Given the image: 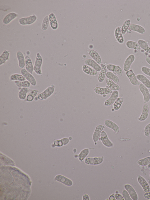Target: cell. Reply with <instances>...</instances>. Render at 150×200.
<instances>
[{"label": "cell", "instance_id": "obj_48", "mask_svg": "<svg viewBox=\"0 0 150 200\" xmlns=\"http://www.w3.org/2000/svg\"><path fill=\"white\" fill-rule=\"evenodd\" d=\"M115 65L113 64H109L106 65V67L109 71L113 72Z\"/></svg>", "mask_w": 150, "mask_h": 200}, {"label": "cell", "instance_id": "obj_28", "mask_svg": "<svg viewBox=\"0 0 150 200\" xmlns=\"http://www.w3.org/2000/svg\"><path fill=\"white\" fill-rule=\"evenodd\" d=\"M126 46L128 48L139 50L141 48L137 42L132 40H127L125 43Z\"/></svg>", "mask_w": 150, "mask_h": 200}, {"label": "cell", "instance_id": "obj_22", "mask_svg": "<svg viewBox=\"0 0 150 200\" xmlns=\"http://www.w3.org/2000/svg\"><path fill=\"white\" fill-rule=\"evenodd\" d=\"M25 69L31 74H33L34 71L33 66L32 60L28 55L25 57Z\"/></svg>", "mask_w": 150, "mask_h": 200}, {"label": "cell", "instance_id": "obj_21", "mask_svg": "<svg viewBox=\"0 0 150 200\" xmlns=\"http://www.w3.org/2000/svg\"><path fill=\"white\" fill-rule=\"evenodd\" d=\"M87 53L99 65L102 64V61L101 57L97 51L93 50H90L87 52Z\"/></svg>", "mask_w": 150, "mask_h": 200}, {"label": "cell", "instance_id": "obj_37", "mask_svg": "<svg viewBox=\"0 0 150 200\" xmlns=\"http://www.w3.org/2000/svg\"><path fill=\"white\" fill-rule=\"evenodd\" d=\"M14 83L16 86L21 88L23 87L29 88L31 85L30 82L27 80L22 81H14Z\"/></svg>", "mask_w": 150, "mask_h": 200}, {"label": "cell", "instance_id": "obj_46", "mask_svg": "<svg viewBox=\"0 0 150 200\" xmlns=\"http://www.w3.org/2000/svg\"><path fill=\"white\" fill-rule=\"evenodd\" d=\"M122 195L125 200H132L128 192L125 189L122 191Z\"/></svg>", "mask_w": 150, "mask_h": 200}, {"label": "cell", "instance_id": "obj_5", "mask_svg": "<svg viewBox=\"0 0 150 200\" xmlns=\"http://www.w3.org/2000/svg\"><path fill=\"white\" fill-rule=\"evenodd\" d=\"M21 73L25 78L33 86L36 85V81L32 74L28 72L25 68H23L21 70Z\"/></svg>", "mask_w": 150, "mask_h": 200}, {"label": "cell", "instance_id": "obj_31", "mask_svg": "<svg viewBox=\"0 0 150 200\" xmlns=\"http://www.w3.org/2000/svg\"><path fill=\"white\" fill-rule=\"evenodd\" d=\"M106 83L108 88L112 91H118L120 88V87L119 85L115 83L112 80L108 79H106Z\"/></svg>", "mask_w": 150, "mask_h": 200}, {"label": "cell", "instance_id": "obj_32", "mask_svg": "<svg viewBox=\"0 0 150 200\" xmlns=\"http://www.w3.org/2000/svg\"><path fill=\"white\" fill-rule=\"evenodd\" d=\"M89 150L87 148H84L79 153L78 156V158L80 162H83L85 158L89 153Z\"/></svg>", "mask_w": 150, "mask_h": 200}, {"label": "cell", "instance_id": "obj_8", "mask_svg": "<svg viewBox=\"0 0 150 200\" xmlns=\"http://www.w3.org/2000/svg\"><path fill=\"white\" fill-rule=\"evenodd\" d=\"M100 139L102 144L106 147L111 148L114 146V144L109 139L107 134L104 131L101 132Z\"/></svg>", "mask_w": 150, "mask_h": 200}, {"label": "cell", "instance_id": "obj_11", "mask_svg": "<svg viewBox=\"0 0 150 200\" xmlns=\"http://www.w3.org/2000/svg\"><path fill=\"white\" fill-rule=\"evenodd\" d=\"M119 95V92L118 91H113L110 97L105 101V105L106 106H109L113 104L118 98Z\"/></svg>", "mask_w": 150, "mask_h": 200}, {"label": "cell", "instance_id": "obj_23", "mask_svg": "<svg viewBox=\"0 0 150 200\" xmlns=\"http://www.w3.org/2000/svg\"><path fill=\"white\" fill-rule=\"evenodd\" d=\"M100 66L101 70L98 75V79L99 82L102 83L104 81L105 79L107 72V69L106 66L103 64H101Z\"/></svg>", "mask_w": 150, "mask_h": 200}, {"label": "cell", "instance_id": "obj_17", "mask_svg": "<svg viewBox=\"0 0 150 200\" xmlns=\"http://www.w3.org/2000/svg\"><path fill=\"white\" fill-rule=\"evenodd\" d=\"M121 26H118L116 28L114 31V35L117 42L120 44H123L125 39L121 30Z\"/></svg>", "mask_w": 150, "mask_h": 200}, {"label": "cell", "instance_id": "obj_16", "mask_svg": "<svg viewBox=\"0 0 150 200\" xmlns=\"http://www.w3.org/2000/svg\"><path fill=\"white\" fill-rule=\"evenodd\" d=\"M18 15L17 13L14 12L9 13L4 18L2 21L3 23L4 24H8L16 19Z\"/></svg>", "mask_w": 150, "mask_h": 200}, {"label": "cell", "instance_id": "obj_41", "mask_svg": "<svg viewBox=\"0 0 150 200\" xmlns=\"http://www.w3.org/2000/svg\"><path fill=\"white\" fill-rule=\"evenodd\" d=\"M50 24V21L48 16H45L43 19L42 22L41 28L43 30H47Z\"/></svg>", "mask_w": 150, "mask_h": 200}, {"label": "cell", "instance_id": "obj_43", "mask_svg": "<svg viewBox=\"0 0 150 200\" xmlns=\"http://www.w3.org/2000/svg\"><path fill=\"white\" fill-rule=\"evenodd\" d=\"M50 25L51 28L54 30H57L59 26L57 19L50 21Z\"/></svg>", "mask_w": 150, "mask_h": 200}, {"label": "cell", "instance_id": "obj_15", "mask_svg": "<svg viewBox=\"0 0 150 200\" xmlns=\"http://www.w3.org/2000/svg\"><path fill=\"white\" fill-rule=\"evenodd\" d=\"M125 189L129 194L133 200H138V197L136 191L133 187L130 184H127L124 186Z\"/></svg>", "mask_w": 150, "mask_h": 200}, {"label": "cell", "instance_id": "obj_2", "mask_svg": "<svg viewBox=\"0 0 150 200\" xmlns=\"http://www.w3.org/2000/svg\"><path fill=\"white\" fill-rule=\"evenodd\" d=\"M38 19L37 16L33 14L28 17L21 18L18 19L19 23L21 25H29L34 23Z\"/></svg>", "mask_w": 150, "mask_h": 200}, {"label": "cell", "instance_id": "obj_25", "mask_svg": "<svg viewBox=\"0 0 150 200\" xmlns=\"http://www.w3.org/2000/svg\"><path fill=\"white\" fill-rule=\"evenodd\" d=\"M136 76L138 81L148 89L150 88V80L147 77L141 74H137Z\"/></svg>", "mask_w": 150, "mask_h": 200}, {"label": "cell", "instance_id": "obj_18", "mask_svg": "<svg viewBox=\"0 0 150 200\" xmlns=\"http://www.w3.org/2000/svg\"><path fill=\"white\" fill-rule=\"evenodd\" d=\"M129 29L131 31L142 35L145 34L146 32L145 29L143 26L137 24L131 23Z\"/></svg>", "mask_w": 150, "mask_h": 200}, {"label": "cell", "instance_id": "obj_7", "mask_svg": "<svg viewBox=\"0 0 150 200\" xmlns=\"http://www.w3.org/2000/svg\"><path fill=\"white\" fill-rule=\"evenodd\" d=\"M135 57L133 54H130L126 59L123 65V69L126 72L130 70L131 66L135 60Z\"/></svg>", "mask_w": 150, "mask_h": 200}, {"label": "cell", "instance_id": "obj_12", "mask_svg": "<svg viewBox=\"0 0 150 200\" xmlns=\"http://www.w3.org/2000/svg\"><path fill=\"white\" fill-rule=\"evenodd\" d=\"M138 183L142 187L144 191L145 192L150 191V187L146 179L142 176L138 175L137 178Z\"/></svg>", "mask_w": 150, "mask_h": 200}, {"label": "cell", "instance_id": "obj_35", "mask_svg": "<svg viewBox=\"0 0 150 200\" xmlns=\"http://www.w3.org/2000/svg\"><path fill=\"white\" fill-rule=\"evenodd\" d=\"M69 142V140L67 138H64L60 140L55 141L54 142V145L58 147H61L67 145Z\"/></svg>", "mask_w": 150, "mask_h": 200}, {"label": "cell", "instance_id": "obj_50", "mask_svg": "<svg viewBox=\"0 0 150 200\" xmlns=\"http://www.w3.org/2000/svg\"><path fill=\"white\" fill-rule=\"evenodd\" d=\"M144 196L146 199L150 200V191L145 192L144 195Z\"/></svg>", "mask_w": 150, "mask_h": 200}, {"label": "cell", "instance_id": "obj_40", "mask_svg": "<svg viewBox=\"0 0 150 200\" xmlns=\"http://www.w3.org/2000/svg\"><path fill=\"white\" fill-rule=\"evenodd\" d=\"M124 99L121 97H118L113 104V106L114 110L117 111L120 108L123 102Z\"/></svg>", "mask_w": 150, "mask_h": 200}, {"label": "cell", "instance_id": "obj_52", "mask_svg": "<svg viewBox=\"0 0 150 200\" xmlns=\"http://www.w3.org/2000/svg\"><path fill=\"white\" fill-rule=\"evenodd\" d=\"M145 60L146 62L150 65V56L149 55H146L145 58Z\"/></svg>", "mask_w": 150, "mask_h": 200}, {"label": "cell", "instance_id": "obj_30", "mask_svg": "<svg viewBox=\"0 0 150 200\" xmlns=\"http://www.w3.org/2000/svg\"><path fill=\"white\" fill-rule=\"evenodd\" d=\"M82 70L84 73L91 76H96L98 73L97 72L96 70L86 65L82 66Z\"/></svg>", "mask_w": 150, "mask_h": 200}, {"label": "cell", "instance_id": "obj_53", "mask_svg": "<svg viewBox=\"0 0 150 200\" xmlns=\"http://www.w3.org/2000/svg\"><path fill=\"white\" fill-rule=\"evenodd\" d=\"M109 200H116L114 196V194H112L110 195L109 198Z\"/></svg>", "mask_w": 150, "mask_h": 200}, {"label": "cell", "instance_id": "obj_44", "mask_svg": "<svg viewBox=\"0 0 150 200\" xmlns=\"http://www.w3.org/2000/svg\"><path fill=\"white\" fill-rule=\"evenodd\" d=\"M113 73L117 74L119 77L122 76L123 72L121 67L119 65H116L114 69Z\"/></svg>", "mask_w": 150, "mask_h": 200}, {"label": "cell", "instance_id": "obj_13", "mask_svg": "<svg viewBox=\"0 0 150 200\" xmlns=\"http://www.w3.org/2000/svg\"><path fill=\"white\" fill-rule=\"evenodd\" d=\"M55 179L68 187L72 186L73 184L71 180L61 175H57L55 177Z\"/></svg>", "mask_w": 150, "mask_h": 200}, {"label": "cell", "instance_id": "obj_54", "mask_svg": "<svg viewBox=\"0 0 150 200\" xmlns=\"http://www.w3.org/2000/svg\"><path fill=\"white\" fill-rule=\"evenodd\" d=\"M149 177H150V172H149Z\"/></svg>", "mask_w": 150, "mask_h": 200}, {"label": "cell", "instance_id": "obj_49", "mask_svg": "<svg viewBox=\"0 0 150 200\" xmlns=\"http://www.w3.org/2000/svg\"><path fill=\"white\" fill-rule=\"evenodd\" d=\"M114 196L116 200H125L122 195L120 194L115 193Z\"/></svg>", "mask_w": 150, "mask_h": 200}, {"label": "cell", "instance_id": "obj_47", "mask_svg": "<svg viewBox=\"0 0 150 200\" xmlns=\"http://www.w3.org/2000/svg\"><path fill=\"white\" fill-rule=\"evenodd\" d=\"M141 70L145 75L150 77V68L144 66L141 67Z\"/></svg>", "mask_w": 150, "mask_h": 200}, {"label": "cell", "instance_id": "obj_26", "mask_svg": "<svg viewBox=\"0 0 150 200\" xmlns=\"http://www.w3.org/2000/svg\"><path fill=\"white\" fill-rule=\"evenodd\" d=\"M19 67L21 69L25 67V57L22 52L18 51L16 54Z\"/></svg>", "mask_w": 150, "mask_h": 200}, {"label": "cell", "instance_id": "obj_38", "mask_svg": "<svg viewBox=\"0 0 150 200\" xmlns=\"http://www.w3.org/2000/svg\"><path fill=\"white\" fill-rule=\"evenodd\" d=\"M39 92V91L36 89L31 90L27 95L26 100L28 102L32 101Z\"/></svg>", "mask_w": 150, "mask_h": 200}, {"label": "cell", "instance_id": "obj_10", "mask_svg": "<svg viewBox=\"0 0 150 200\" xmlns=\"http://www.w3.org/2000/svg\"><path fill=\"white\" fill-rule=\"evenodd\" d=\"M105 128V126L102 125H99L96 126L92 136L93 140L95 143L99 140L101 133Z\"/></svg>", "mask_w": 150, "mask_h": 200}, {"label": "cell", "instance_id": "obj_27", "mask_svg": "<svg viewBox=\"0 0 150 200\" xmlns=\"http://www.w3.org/2000/svg\"><path fill=\"white\" fill-rule=\"evenodd\" d=\"M140 48L146 52L150 54V47L148 45L147 41L140 39L137 41Z\"/></svg>", "mask_w": 150, "mask_h": 200}, {"label": "cell", "instance_id": "obj_55", "mask_svg": "<svg viewBox=\"0 0 150 200\" xmlns=\"http://www.w3.org/2000/svg\"></svg>", "mask_w": 150, "mask_h": 200}, {"label": "cell", "instance_id": "obj_19", "mask_svg": "<svg viewBox=\"0 0 150 200\" xmlns=\"http://www.w3.org/2000/svg\"><path fill=\"white\" fill-rule=\"evenodd\" d=\"M104 123L107 127L112 130L116 134H118L119 132V126L112 121L109 120H106L104 121Z\"/></svg>", "mask_w": 150, "mask_h": 200}, {"label": "cell", "instance_id": "obj_51", "mask_svg": "<svg viewBox=\"0 0 150 200\" xmlns=\"http://www.w3.org/2000/svg\"><path fill=\"white\" fill-rule=\"evenodd\" d=\"M82 200H90V199L89 195L87 194H84L82 197Z\"/></svg>", "mask_w": 150, "mask_h": 200}, {"label": "cell", "instance_id": "obj_33", "mask_svg": "<svg viewBox=\"0 0 150 200\" xmlns=\"http://www.w3.org/2000/svg\"><path fill=\"white\" fill-rule=\"evenodd\" d=\"M28 88L23 87L21 88L18 94V96L19 98L21 100H24L26 98L27 94L28 91Z\"/></svg>", "mask_w": 150, "mask_h": 200}, {"label": "cell", "instance_id": "obj_6", "mask_svg": "<svg viewBox=\"0 0 150 200\" xmlns=\"http://www.w3.org/2000/svg\"><path fill=\"white\" fill-rule=\"evenodd\" d=\"M139 86V90L143 96L144 102L146 103L150 100V91L148 88L142 83H140Z\"/></svg>", "mask_w": 150, "mask_h": 200}, {"label": "cell", "instance_id": "obj_36", "mask_svg": "<svg viewBox=\"0 0 150 200\" xmlns=\"http://www.w3.org/2000/svg\"><path fill=\"white\" fill-rule=\"evenodd\" d=\"M131 24V21L129 19L126 20L123 23L121 27V32L123 35H125L127 32Z\"/></svg>", "mask_w": 150, "mask_h": 200}, {"label": "cell", "instance_id": "obj_1", "mask_svg": "<svg viewBox=\"0 0 150 200\" xmlns=\"http://www.w3.org/2000/svg\"><path fill=\"white\" fill-rule=\"evenodd\" d=\"M42 62L43 59L41 55L39 52H37L33 66L34 71L37 75H40L42 74L41 67Z\"/></svg>", "mask_w": 150, "mask_h": 200}, {"label": "cell", "instance_id": "obj_56", "mask_svg": "<svg viewBox=\"0 0 150 200\" xmlns=\"http://www.w3.org/2000/svg\"></svg>", "mask_w": 150, "mask_h": 200}, {"label": "cell", "instance_id": "obj_9", "mask_svg": "<svg viewBox=\"0 0 150 200\" xmlns=\"http://www.w3.org/2000/svg\"><path fill=\"white\" fill-rule=\"evenodd\" d=\"M126 75L129 79L130 83L133 85H139L140 84L136 76L132 69H130L126 72Z\"/></svg>", "mask_w": 150, "mask_h": 200}, {"label": "cell", "instance_id": "obj_45", "mask_svg": "<svg viewBox=\"0 0 150 200\" xmlns=\"http://www.w3.org/2000/svg\"><path fill=\"white\" fill-rule=\"evenodd\" d=\"M144 135L146 137H148L150 135V123L147 124L145 126L144 129Z\"/></svg>", "mask_w": 150, "mask_h": 200}, {"label": "cell", "instance_id": "obj_20", "mask_svg": "<svg viewBox=\"0 0 150 200\" xmlns=\"http://www.w3.org/2000/svg\"><path fill=\"white\" fill-rule=\"evenodd\" d=\"M85 64L88 66H90L97 72L100 71L101 67L93 59H87L85 61Z\"/></svg>", "mask_w": 150, "mask_h": 200}, {"label": "cell", "instance_id": "obj_39", "mask_svg": "<svg viewBox=\"0 0 150 200\" xmlns=\"http://www.w3.org/2000/svg\"><path fill=\"white\" fill-rule=\"evenodd\" d=\"M106 76L108 79L112 80L117 84L119 82L120 80L118 77L112 72H107Z\"/></svg>", "mask_w": 150, "mask_h": 200}, {"label": "cell", "instance_id": "obj_29", "mask_svg": "<svg viewBox=\"0 0 150 200\" xmlns=\"http://www.w3.org/2000/svg\"><path fill=\"white\" fill-rule=\"evenodd\" d=\"M10 52L5 50L2 53L0 56V65L4 64L9 59Z\"/></svg>", "mask_w": 150, "mask_h": 200}, {"label": "cell", "instance_id": "obj_14", "mask_svg": "<svg viewBox=\"0 0 150 200\" xmlns=\"http://www.w3.org/2000/svg\"><path fill=\"white\" fill-rule=\"evenodd\" d=\"M149 107L147 104H144L142 107V113L138 119L140 121H144L146 120L149 116Z\"/></svg>", "mask_w": 150, "mask_h": 200}, {"label": "cell", "instance_id": "obj_3", "mask_svg": "<svg viewBox=\"0 0 150 200\" xmlns=\"http://www.w3.org/2000/svg\"><path fill=\"white\" fill-rule=\"evenodd\" d=\"M54 87L52 85L48 87L42 92L38 94L37 99L40 100H45L52 95L54 93Z\"/></svg>", "mask_w": 150, "mask_h": 200}, {"label": "cell", "instance_id": "obj_42", "mask_svg": "<svg viewBox=\"0 0 150 200\" xmlns=\"http://www.w3.org/2000/svg\"><path fill=\"white\" fill-rule=\"evenodd\" d=\"M140 166H144L150 164V156H148L139 160L137 162Z\"/></svg>", "mask_w": 150, "mask_h": 200}, {"label": "cell", "instance_id": "obj_4", "mask_svg": "<svg viewBox=\"0 0 150 200\" xmlns=\"http://www.w3.org/2000/svg\"><path fill=\"white\" fill-rule=\"evenodd\" d=\"M103 156L99 157H88L84 160L85 164L89 165H97L102 163L104 160Z\"/></svg>", "mask_w": 150, "mask_h": 200}, {"label": "cell", "instance_id": "obj_34", "mask_svg": "<svg viewBox=\"0 0 150 200\" xmlns=\"http://www.w3.org/2000/svg\"><path fill=\"white\" fill-rule=\"evenodd\" d=\"M10 80L11 81H24L26 80L25 77L22 75L18 73L11 74L9 77Z\"/></svg>", "mask_w": 150, "mask_h": 200}, {"label": "cell", "instance_id": "obj_24", "mask_svg": "<svg viewBox=\"0 0 150 200\" xmlns=\"http://www.w3.org/2000/svg\"><path fill=\"white\" fill-rule=\"evenodd\" d=\"M94 90L96 94L100 95H107L112 91L109 88L106 87H96L94 88Z\"/></svg>", "mask_w": 150, "mask_h": 200}]
</instances>
